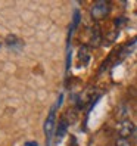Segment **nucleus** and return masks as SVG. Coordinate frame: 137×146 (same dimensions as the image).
<instances>
[{"label": "nucleus", "mask_w": 137, "mask_h": 146, "mask_svg": "<svg viewBox=\"0 0 137 146\" xmlns=\"http://www.w3.org/2000/svg\"><path fill=\"white\" fill-rule=\"evenodd\" d=\"M115 146H131V142L125 137H118L115 140Z\"/></svg>", "instance_id": "8"}, {"label": "nucleus", "mask_w": 137, "mask_h": 146, "mask_svg": "<svg viewBox=\"0 0 137 146\" xmlns=\"http://www.w3.org/2000/svg\"><path fill=\"white\" fill-rule=\"evenodd\" d=\"M66 127H68L66 121H61V123H59V125H58V131H56L58 137H62V136L66 133Z\"/></svg>", "instance_id": "7"}, {"label": "nucleus", "mask_w": 137, "mask_h": 146, "mask_svg": "<svg viewBox=\"0 0 137 146\" xmlns=\"http://www.w3.org/2000/svg\"><path fill=\"white\" fill-rule=\"evenodd\" d=\"M53 124H55V109L50 111V115L47 118V121H46V125H44V130H46V134L50 136L53 131Z\"/></svg>", "instance_id": "4"}, {"label": "nucleus", "mask_w": 137, "mask_h": 146, "mask_svg": "<svg viewBox=\"0 0 137 146\" xmlns=\"http://www.w3.org/2000/svg\"><path fill=\"white\" fill-rule=\"evenodd\" d=\"M109 11H111L109 2H106V0H100V2H96L95 5L91 6L90 15H91V18L95 21H102V19H105L108 16Z\"/></svg>", "instance_id": "1"}, {"label": "nucleus", "mask_w": 137, "mask_h": 146, "mask_svg": "<svg viewBox=\"0 0 137 146\" xmlns=\"http://www.w3.org/2000/svg\"><path fill=\"white\" fill-rule=\"evenodd\" d=\"M6 44H7V47H11V49H21L24 46V41L18 36L9 34V36L6 37Z\"/></svg>", "instance_id": "3"}, {"label": "nucleus", "mask_w": 137, "mask_h": 146, "mask_svg": "<svg viewBox=\"0 0 137 146\" xmlns=\"http://www.w3.org/2000/svg\"><path fill=\"white\" fill-rule=\"evenodd\" d=\"M24 146H38V145H37V142H32V140H30V142L25 143Z\"/></svg>", "instance_id": "9"}, {"label": "nucleus", "mask_w": 137, "mask_h": 146, "mask_svg": "<svg viewBox=\"0 0 137 146\" xmlns=\"http://www.w3.org/2000/svg\"><path fill=\"white\" fill-rule=\"evenodd\" d=\"M91 44L93 46H99L100 44V30H99V27L96 25L95 28H93V37H91Z\"/></svg>", "instance_id": "5"}, {"label": "nucleus", "mask_w": 137, "mask_h": 146, "mask_svg": "<svg viewBox=\"0 0 137 146\" xmlns=\"http://www.w3.org/2000/svg\"><path fill=\"white\" fill-rule=\"evenodd\" d=\"M134 137L137 139V127H136V130H134Z\"/></svg>", "instance_id": "10"}, {"label": "nucleus", "mask_w": 137, "mask_h": 146, "mask_svg": "<svg viewBox=\"0 0 137 146\" xmlns=\"http://www.w3.org/2000/svg\"><path fill=\"white\" fill-rule=\"evenodd\" d=\"M134 130H136V127L130 119H122L116 127V131H118L119 137H125V139H128L131 134H134Z\"/></svg>", "instance_id": "2"}, {"label": "nucleus", "mask_w": 137, "mask_h": 146, "mask_svg": "<svg viewBox=\"0 0 137 146\" xmlns=\"http://www.w3.org/2000/svg\"><path fill=\"white\" fill-rule=\"evenodd\" d=\"M0 46H2V43H0Z\"/></svg>", "instance_id": "11"}, {"label": "nucleus", "mask_w": 137, "mask_h": 146, "mask_svg": "<svg viewBox=\"0 0 137 146\" xmlns=\"http://www.w3.org/2000/svg\"><path fill=\"white\" fill-rule=\"evenodd\" d=\"M80 59H81V62H83L84 65H87L89 59H90V55H89V52H87V49H85V47H83V49L80 50Z\"/></svg>", "instance_id": "6"}]
</instances>
